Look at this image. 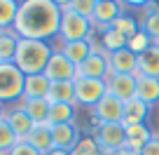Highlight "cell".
Returning <instances> with one entry per match:
<instances>
[{"instance_id": "obj_7", "label": "cell", "mask_w": 159, "mask_h": 155, "mask_svg": "<svg viewBox=\"0 0 159 155\" xmlns=\"http://www.w3.org/2000/svg\"><path fill=\"white\" fill-rule=\"evenodd\" d=\"M96 141H98L103 155L115 153V150L124 148L126 141V129L122 122H103V125H96Z\"/></svg>"}, {"instance_id": "obj_3", "label": "cell", "mask_w": 159, "mask_h": 155, "mask_svg": "<svg viewBox=\"0 0 159 155\" xmlns=\"http://www.w3.org/2000/svg\"><path fill=\"white\" fill-rule=\"evenodd\" d=\"M61 12H63V17H61V28H59V38L61 42H75V40H87L91 35V31H94V26H91L89 19H84V17L75 14V12L68 10V2L66 0H61L59 2Z\"/></svg>"}, {"instance_id": "obj_10", "label": "cell", "mask_w": 159, "mask_h": 155, "mask_svg": "<svg viewBox=\"0 0 159 155\" xmlns=\"http://www.w3.org/2000/svg\"><path fill=\"white\" fill-rule=\"evenodd\" d=\"M136 82H138V75L112 73L108 78V92L112 96H117L119 101H129L136 96Z\"/></svg>"}, {"instance_id": "obj_20", "label": "cell", "mask_w": 159, "mask_h": 155, "mask_svg": "<svg viewBox=\"0 0 159 155\" xmlns=\"http://www.w3.org/2000/svg\"><path fill=\"white\" fill-rule=\"evenodd\" d=\"M24 141H28L33 148H38L40 153L45 155L47 150L54 148V141H52V127L47 125V122H42V125H33V129L28 132V136H26Z\"/></svg>"}, {"instance_id": "obj_26", "label": "cell", "mask_w": 159, "mask_h": 155, "mask_svg": "<svg viewBox=\"0 0 159 155\" xmlns=\"http://www.w3.org/2000/svg\"><path fill=\"white\" fill-rule=\"evenodd\" d=\"M75 104H52L49 108V118H47V125H68V122H75Z\"/></svg>"}, {"instance_id": "obj_22", "label": "cell", "mask_w": 159, "mask_h": 155, "mask_svg": "<svg viewBox=\"0 0 159 155\" xmlns=\"http://www.w3.org/2000/svg\"><path fill=\"white\" fill-rule=\"evenodd\" d=\"M19 33L14 28L0 31V64H14L16 47H19Z\"/></svg>"}, {"instance_id": "obj_6", "label": "cell", "mask_w": 159, "mask_h": 155, "mask_svg": "<svg viewBox=\"0 0 159 155\" xmlns=\"http://www.w3.org/2000/svg\"><path fill=\"white\" fill-rule=\"evenodd\" d=\"M110 75H112L110 54L101 45H94V52L77 66V78H101V80H108Z\"/></svg>"}, {"instance_id": "obj_9", "label": "cell", "mask_w": 159, "mask_h": 155, "mask_svg": "<svg viewBox=\"0 0 159 155\" xmlns=\"http://www.w3.org/2000/svg\"><path fill=\"white\" fill-rule=\"evenodd\" d=\"M122 118H124V101H119L110 92L94 106V122L96 125H103V122H122Z\"/></svg>"}, {"instance_id": "obj_17", "label": "cell", "mask_w": 159, "mask_h": 155, "mask_svg": "<svg viewBox=\"0 0 159 155\" xmlns=\"http://www.w3.org/2000/svg\"><path fill=\"white\" fill-rule=\"evenodd\" d=\"M49 87H52V80L47 78L45 73L26 75V82H24V99H47Z\"/></svg>"}, {"instance_id": "obj_5", "label": "cell", "mask_w": 159, "mask_h": 155, "mask_svg": "<svg viewBox=\"0 0 159 155\" xmlns=\"http://www.w3.org/2000/svg\"><path fill=\"white\" fill-rule=\"evenodd\" d=\"M108 94V80L101 78H75V104L94 108Z\"/></svg>"}, {"instance_id": "obj_14", "label": "cell", "mask_w": 159, "mask_h": 155, "mask_svg": "<svg viewBox=\"0 0 159 155\" xmlns=\"http://www.w3.org/2000/svg\"><path fill=\"white\" fill-rule=\"evenodd\" d=\"M124 129H126L124 148H126V150H131V153H140V150H143V146L154 136L145 122H143V125H126Z\"/></svg>"}, {"instance_id": "obj_21", "label": "cell", "mask_w": 159, "mask_h": 155, "mask_svg": "<svg viewBox=\"0 0 159 155\" xmlns=\"http://www.w3.org/2000/svg\"><path fill=\"white\" fill-rule=\"evenodd\" d=\"M96 31V28H94ZM101 35H98V45L103 47L108 54H115V52L124 50L126 45H129V38L126 35H122L119 31H115L112 26H105V28H98Z\"/></svg>"}, {"instance_id": "obj_38", "label": "cell", "mask_w": 159, "mask_h": 155, "mask_svg": "<svg viewBox=\"0 0 159 155\" xmlns=\"http://www.w3.org/2000/svg\"><path fill=\"white\" fill-rule=\"evenodd\" d=\"M0 118H5V110H2V104H0Z\"/></svg>"}, {"instance_id": "obj_37", "label": "cell", "mask_w": 159, "mask_h": 155, "mask_svg": "<svg viewBox=\"0 0 159 155\" xmlns=\"http://www.w3.org/2000/svg\"><path fill=\"white\" fill-rule=\"evenodd\" d=\"M115 155H138V153H131V150L122 148V150H115Z\"/></svg>"}, {"instance_id": "obj_19", "label": "cell", "mask_w": 159, "mask_h": 155, "mask_svg": "<svg viewBox=\"0 0 159 155\" xmlns=\"http://www.w3.org/2000/svg\"><path fill=\"white\" fill-rule=\"evenodd\" d=\"M150 115V106L143 104L138 96L124 101V118H122V125H143Z\"/></svg>"}, {"instance_id": "obj_4", "label": "cell", "mask_w": 159, "mask_h": 155, "mask_svg": "<svg viewBox=\"0 0 159 155\" xmlns=\"http://www.w3.org/2000/svg\"><path fill=\"white\" fill-rule=\"evenodd\" d=\"M24 82L26 75L16 64H0V104L24 99Z\"/></svg>"}, {"instance_id": "obj_35", "label": "cell", "mask_w": 159, "mask_h": 155, "mask_svg": "<svg viewBox=\"0 0 159 155\" xmlns=\"http://www.w3.org/2000/svg\"><path fill=\"white\" fill-rule=\"evenodd\" d=\"M138 155H159V134H154L152 139L143 146V150H140Z\"/></svg>"}, {"instance_id": "obj_1", "label": "cell", "mask_w": 159, "mask_h": 155, "mask_svg": "<svg viewBox=\"0 0 159 155\" xmlns=\"http://www.w3.org/2000/svg\"><path fill=\"white\" fill-rule=\"evenodd\" d=\"M61 17L63 12L54 0H24L19 5L14 31L24 40H49L59 35Z\"/></svg>"}, {"instance_id": "obj_13", "label": "cell", "mask_w": 159, "mask_h": 155, "mask_svg": "<svg viewBox=\"0 0 159 155\" xmlns=\"http://www.w3.org/2000/svg\"><path fill=\"white\" fill-rule=\"evenodd\" d=\"M110 68L112 73H124V75H138V56L124 47V50L110 54Z\"/></svg>"}, {"instance_id": "obj_23", "label": "cell", "mask_w": 159, "mask_h": 155, "mask_svg": "<svg viewBox=\"0 0 159 155\" xmlns=\"http://www.w3.org/2000/svg\"><path fill=\"white\" fill-rule=\"evenodd\" d=\"M21 108L26 110V115H28L35 125H42V122H47V118H49L52 104L47 99H21Z\"/></svg>"}, {"instance_id": "obj_32", "label": "cell", "mask_w": 159, "mask_h": 155, "mask_svg": "<svg viewBox=\"0 0 159 155\" xmlns=\"http://www.w3.org/2000/svg\"><path fill=\"white\" fill-rule=\"evenodd\" d=\"M68 10L91 21L94 19V10H96V0H73V2H68Z\"/></svg>"}, {"instance_id": "obj_30", "label": "cell", "mask_w": 159, "mask_h": 155, "mask_svg": "<svg viewBox=\"0 0 159 155\" xmlns=\"http://www.w3.org/2000/svg\"><path fill=\"white\" fill-rule=\"evenodd\" d=\"M70 155H103V150H101L96 136H82V141L70 150Z\"/></svg>"}, {"instance_id": "obj_18", "label": "cell", "mask_w": 159, "mask_h": 155, "mask_svg": "<svg viewBox=\"0 0 159 155\" xmlns=\"http://www.w3.org/2000/svg\"><path fill=\"white\" fill-rule=\"evenodd\" d=\"M59 50H61V54H63L66 59H70L75 66H80L94 52V42H91L89 38H87V40H75V42H61Z\"/></svg>"}, {"instance_id": "obj_29", "label": "cell", "mask_w": 159, "mask_h": 155, "mask_svg": "<svg viewBox=\"0 0 159 155\" xmlns=\"http://www.w3.org/2000/svg\"><path fill=\"white\" fill-rule=\"evenodd\" d=\"M152 45H154V40L150 38L148 33H145L143 28H140V31H138L136 35H131V38H129V45H126V47H129V50L134 52L136 56H140L143 52H148V50H150Z\"/></svg>"}, {"instance_id": "obj_12", "label": "cell", "mask_w": 159, "mask_h": 155, "mask_svg": "<svg viewBox=\"0 0 159 155\" xmlns=\"http://www.w3.org/2000/svg\"><path fill=\"white\" fill-rule=\"evenodd\" d=\"M52 141H54V148H63V150H73L75 146L82 141L77 125L68 122V125H54L52 127Z\"/></svg>"}, {"instance_id": "obj_34", "label": "cell", "mask_w": 159, "mask_h": 155, "mask_svg": "<svg viewBox=\"0 0 159 155\" xmlns=\"http://www.w3.org/2000/svg\"><path fill=\"white\" fill-rule=\"evenodd\" d=\"M5 155H42V153H40L38 148H33V146H30L28 141H24V139H21V141H16V143L12 146V148L7 150Z\"/></svg>"}, {"instance_id": "obj_2", "label": "cell", "mask_w": 159, "mask_h": 155, "mask_svg": "<svg viewBox=\"0 0 159 155\" xmlns=\"http://www.w3.org/2000/svg\"><path fill=\"white\" fill-rule=\"evenodd\" d=\"M52 54H54V47L47 40H24L21 38L19 47H16L14 64L19 66V70L24 75H38V73H45Z\"/></svg>"}, {"instance_id": "obj_15", "label": "cell", "mask_w": 159, "mask_h": 155, "mask_svg": "<svg viewBox=\"0 0 159 155\" xmlns=\"http://www.w3.org/2000/svg\"><path fill=\"white\" fill-rule=\"evenodd\" d=\"M136 96L150 108L159 104V78H150V75H138L136 82Z\"/></svg>"}, {"instance_id": "obj_25", "label": "cell", "mask_w": 159, "mask_h": 155, "mask_svg": "<svg viewBox=\"0 0 159 155\" xmlns=\"http://www.w3.org/2000/svg\"><path fill=\"white\" fill-rule=\"evenodd\" d=\"M138 75L159 78V45H152L148 52L138 56Z\"/></svg>"}, {"instance_id": "obj_36", "label": "cell", "mask_w": 159, "mask_h": 155, "mask_svg": "<svg viewBox=\"0 0 159 155\" xmlns=\"http://www.w3.org/2000/svg\"><path fill=\"white\" fill-rule=\"evenodd\" d=\"M45 155H70V150H63V148H52V150H47Z\"/></svg>"}, {"instance_id": "obj_11", "label": "cell", "mask_w": 159, "mask_h": 155, "mask_svg": "<svg viewBox=\"0 0 159 155\" xmlns=\"http://www.w3.org/2000/svg\"><path fill=\"white\" fill-rule=\"evenodd\" d=\"M122 12H124V7H122V2H117V0H96L91 26H94V28H105V26H110Z\"/></svg>"}, {"instance_id": "obj_40", "label": "cell", "mask_w": 159, "mask_h": 155, "mask_svg": "<svg viewBox=\"0 0 159 155\" xmlns=\"http://www.w3.org/2000/svg\"><path fill=\"white\" fill-rule=\"evenodd\" d=\"M0 155H2V153H0Z\"/></svg>"}, {"instance_id": "obj_33", "label": "cell", "mask_w": 159, "mask_h": 155, "mask_svg": "<svg viewBox=\"0 0 159 155\" xmlns=\"http://www.w3.org/2000/svg\"><path fill=\"white\" fill-rule=\"evenodd\" d=\"M140 28L157 42L159 40V10L157 12H148V14L143 17V21H140Z\"/></svg>"}, {"instance_id": "obj_16", "label": "cell", "mask_w": 159, "mask_h": 155, "mask_svg": "<svg viewBox=\"0 0 159 155\" xmlns=\"http://www.w3.org/2000/svg\"><path fill=\"white\" fill-rule=\"evenodd\" d=\"M5 120L10 122V127H12V132H14L16 134V139H26V136H28V132L33 129V125L35 122L30 120L28 115H26V110L21 108V106H16V108H10L5 113Z\"/></svg>"}, {"instance_id": "obj_27", "label": "cell", "mask_w": 159, "mask_h": 155, "mask_svg": "<svg viewBox=\"0 0 159 155\" xmlns=\"http://www.w3.org/2000/svg\"><path fill=\"white\" fill-rule=\"evenodd\" d=\"M19 5L14 0H0V31L5 28H14L16 14H19Z\"/></svg>"}, {"instance_id": "obj_28", "label": "cell", "mask_w": 159, "mask_h": 155, "mask_svg": "<svg viewBox=\"0 0 159 155\" xmlns=\"http://www.w3.org/2000/svg\"><path fill=\"white\" fill-rule=\"evenodd\" d=\"M110 26H112L115 31H119L122 35H126V38H131V35H136L140 31V21L136 19V17L126 14V12H122V14H119Z\"/></svg>"}, {"instance_id": "obj_39", "label": "cell", "mask_w": 159, "mask_h": 155, "mask_svg": "<svg viewBox=\"0 0 159 155\" xmlns=\"http://www.w3.org/2000/svg\"><path fill=\"white\" fill-rule=\"evenodd\" d=\"M154 45H159V40H157V42H154Z\"/></svg>"}, {"instance_id": "obj_31", "label": "cell", "mask_w": 159, "mask_h": 155, "mask_svg": "<svg viewBox=\"0 0 159 155\" xmlns=\"http://www.w3.org/2000/svg\"><path fill=\"white\" fill-rule=\"evenodd\" d=\"M16 134L12 132V127H10V122L5 120V118H0V153L5 155L7 150L12 148V146L16 143Z\"/></svg>"}, {"instance_id": "obj_8", "label": "cell", "mask_w": 159, "mask_h": 155, "mask_svg": "<svg viewBox=\"0 0 159 155\" xmlns=\"http://www.w3.org/2000/svg\"><path fill=\"white\" fill-rule=\"evenodd\" d=\"M45 75L52 82H70V80L77 78V66L70 59H66V56L61 54V50H54V54H52L49 64H47V68H45Z\"/></svg>"}, {"instance_id": "obj_24", "label": "cell", "mask_w": 159, "mask_h": 155, "mask_svg": "<svg viewBox=\"0 0 159 155\" xmlns=\"http://www.w3.org/2000/svg\"><path fill=\"white\" fill-rule=\"evenodd\" d=\"M47 101H49V104H75V80H70V82H52Z\"/></svg>"}]
</instances>
